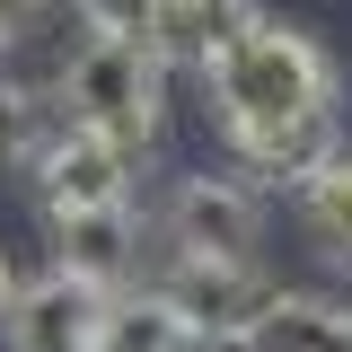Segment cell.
Masks as SVG:
<instances>
[{
    "instance_id": "6da1fadb",
    "label": "cell",
    "mask_w": 352,
    "mask_h": 352,
    "mask_svg": "<svg viewBox=\"0 0 352 352\" xmlns=\"http://www.w3.org/2000/svg\"><path fill=\"white\" fill-rule=\"evenodd\" d=\"M203 80H212V106H220L229 150H256V141H273L282 124L335 106V62H326L300 27L264 18V9H256V27H247L238 44H220L212 62H203Z\"/></svg>"
},
{
    "instance_id": "7a4b0ae2",
    "label": "cell",
    "mask_w": 352,
    "mask_h": 352,
    "mask_svg": "<svg viewBox=\"0 0 352 352\" xmlns=\"http://www.w3.org/2000/svg\"><path fill=\"white\" fill-rule=\"evenodd\" d=\"M53 106H62L71 124L141 150V141L159 132V115H168V62H159L150 44H124V36H80L71 62H62V97H53Z\"/></svg>"
},
{
    "instance_id": "3957f363",
    "label": "cell",
    "mask_w": 352,
    "mask_h": 352,
    "mask_svg": "<svg viewBox=\"0 0 352 352\" xmlns=\"http://www.w3.org/2000/svg\"><path fill=\"white\" fill-rule=\"evenodd\" d=\"M18 159H27V185H36L44 220H53V212H115V203H132V159L141 150L71 124L62 106H44V124L27 132Z\"/></svg>"
},
{
    "instance_id": "277c9868",
    "label": "cell",
    "mask_w": 352,
    "mask_h": 352,
    "mask_svg": "<svg viewBox=\"0 0 352 352\" xmlns=\"http://www.w3.org/2000/svg\"><path fill=\"white\" fill-rule=\"evenodd\" d=\"M150 291H168V308L203 335V344H229L238 352V335L264 317V300H273V282L256 273V256H168V273L150 282Z\"/></svg>"
},
{
    "instance_id": "5b68a950",
    "label": "cell",
    "mask_w": 352,
    "mask_h": 352,
    "mask_svg": "<svg viewBox=\"0 0 352 352\" xmlns=\"http://www.w3.org/2000/svg\"><path fill=\"white\" fill-rule=\"evenodd\" d=\"M264 194L256 176H185L168 194V247L176 256H256Z\"/></svg>"
},
{
    "instance_id": "8992f818",
    "label": "cell",
    "mask_w": 352,
    "mask_h": 352,
    "mask_svg": "<svg viewBox=\"0 0 352 352\" xmlns=\"http://www.w3.org/2000/svg\"><path fill=\"white\" fill-rule=\"evenodd\" d=\"M97 317H106V291L53 264L44 282H18L0 317V352H97Z\"/></svg>"
},
{
    "instance_id": "52a82bcc",
    "label": "cell",
    "mask_w": 352,
    "mask_h": 352,
    "mask_svg": "<svg viewBox=\"0 0 352 352\" xmlns=\"http://www.w3.org/2000/svg\"><path fill=\"white\" fill-rule=\"evenodd\" d=\"M44 229H53V264L80 273V282H97V291H124V273L141 264L132 203H115V212H53Z\"/></svg>"
},
{
    "instance_id": "ba28073f",
    "label": "cell",
    "mask_w": 352,
    "mask_h": 352,
    "mask_svg": "<svg viewBox=\"0 0 352 352\" xmlns=\"http://www.w3.org/2000/svg\"><path fill=\"white\" fill-rule=\"evenodd\" d=\"M247 27H256V0H159L150 53H159L168 71H203L220 44H238Z\"/></svg>"
},
{
    "instance_id": "9c48e42d",
    "label": "cell",
    "mask_w": 352,
    "mask_h": 352,
    "mask_svg": "<svg viewBox=\"0 0 352 352\" xmlns=\"http://www.w3.org/2000/svg\"><path fill=\"white\" fill-rule=\"evenodd\" d=\"M238 352H352V308L308 300V291H273L264 317L238 335Z\"/></svg>"
},
{
    "instance_id": "30bf717a",
    "label": "cell",
    "mask_w": 352,
    "mask_h": 352,
    "mask_svg": "<svg viewBox=\"0 0 352 352\" xmlns=\"http://www.w3.org/2000/svg\"><path fill=\"white\" fill-rule=\"evenodd\" d=\"M97 352H203V335L168 308V291H106V317H97Z\"/></svg>"
},
{
    "instance_id": "8fae6325",
    "label": "cell",
    "mask_w": 352,
    "mask_h": 352,
    "mask_svg": "<svg viewBox=\"0 0 352 352\" xmlns=\"http://www.w3.org/2000/svg\"><path fill=\"white\" fill-rule=\"evenodd\" d=\"M300 220L317 247H335V256H352V159H326V168L300 185Z\"/></svg>"
},
{
    "instance_id": "7c38bea8",
    "label": "cell",
    "mask_w": 352,
    "mask_h": 352,
    "mask_svg": "<svg viewBox=\"0 0 352 352\" xmlns=\"http://www.w3.org/2000/svg\"><path fill=\"white\" fill-rule=\"evenodd\" d=\"M88 36H124V44H150L159 36V0H71Z\"/></svg>"
},
{
    "instance_id": "4fadbf2b",
    "label": "cell",
    "mask_w": 352,
    "mask_h": 352,
    "mask_svg": "<svg viewBox=\"0 0 352 352\" xmlns=\"http://www.w3.org/2000/svg\"><path fill=\"white\" fill-rule=\"evenodd\" d=\"M27 18H36V0H0V36H18Z\"/></svg>"
},
{
    "instance_id": "5bb4252c",
    "label": "cell",
    "mask_w": 352,
    "mask_h": 352,
    "mask_svg": "<svg viewBox=\"0 0 352 352\" xmlns=\"http://www.w3.org/2000/svg\"><path fill=\"white\" fill-rule=\"evenodd\" d=\"M9 300H18V273H9V256H0V317H9Z\"/></svg>"
},
{
    "instance_id": "9a60e30c",
    "label": "cell",
    "mask_w": 352,
    "mask_h": 352,
    "mask_svg": "<svg viewBox=\"0 0 352 352\" xmlns=\"http://www.w3.org/2000/svg\"><path fill=\"white\" fill-rule=\"evenodd\" d=\"M0 71H9V36H0Z\"/></svg>"
}]
</instances>
